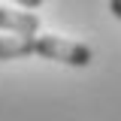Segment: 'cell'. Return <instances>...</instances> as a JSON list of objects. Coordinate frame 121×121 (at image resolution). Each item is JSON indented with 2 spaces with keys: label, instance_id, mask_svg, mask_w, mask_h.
<instances>
[{
  "label": "cell",
  "instance_id": "obj_1",
  "mask_svg": "<svg viewBox=\"0 0 121 121\" xmlns=\"http://www.w3.org/2000/svg\"><path fill=\"white\" fill-rule=\"evenodd\" d=\"M36 55L45 60L67 64V67H88L94 60V52L85 43L60 39V36H36Z\"/></svg>",
  "mask_w": 121,
  "mask_h": 121
},
{
  "label": "cell",
  "instance_id": "obj_2",
  "mask_svg": "<svg viewBox=\"0 0 121 121\" xmlns=\"http://www.w3.org/2000/svg\"><path fill=\"white\" fill-rule=\"evenodd\" d=\"M0 30H12L15 36H36L39 18L33 12H12L0 6Z\"/></svg>",
  "mask_w": 121,
  "mask_h": 121
},
{
  "label": "cell",
  "instance_id": "obj_3",
  "mask_svg": "<svg viewBox=\"0 0 121 121\" xmlns=\"http://www.w3.org/2000/svg\"><path fill=\"white\" fill-rule=\"evenodd\" d=\"M36 55V36H0V60Z\"/></svg>",
  "mask_w": 121,
  "mask_h": 121
},
{
  "label": "cell",
  "instance_id": "obj_4",
  "mask_svg": "<svg viewBox=\"0 0 121 121\" xmlns=\"http://www.w3.org/2000/svg\"><path fill=\"white\" fill-rule=\"evenodd\" d=\"M109 12H112V15L121 21V0H109Z\"/></svg>",
  "mask_w": 121,
  "mask_h": 121
},
{
  "label": "cell",
  "instance_id": "obj_5",
  "mask_svg": "<svg viewBox=\"0 0 121 121\" xmlns=\"http://www.w3.org/2000/svg\"><path fill=\"white\" fill-rule=\"evenodd\" d=\"M15 3H21V6H27V9H36V6H43L45 0H15Z\"/></svg>",
  "mask_w": 121,
  "mask_h": 121
}]
</instances>
